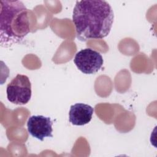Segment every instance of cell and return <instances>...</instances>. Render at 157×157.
<instances>
[{"mask_svg":"<svg viewBox=\"0 0 157 157\" xmlns=\"http://www.w3.org/2000/svg\"><path fill=\"white\" fill-rule=\"evenodd\" d=\"M113 11L110 4L102 0L77 1L72 21L77 37L85 42L91 39H102L108 36L113 22Z\"/></svg>","mask_w":157,"mask_h":157,"instance_id":"1","label":"cell"},{"mask_svg":"<svg viewBox=\"0 0 157 157\" xmlns=\"http://www.w3.org/2000/svg\"><path fill=\"white\" fill-rule=\"evenodd\" d=\"M0 44L8 48L30 32L28 9L20 1H0Z\"/></svg>","mask_w":157,"mask_h":157,"instance_id":"2","label":"cell"},{"mask_svg":"<svg viewBox=\"0 0 157 157\" xmlns=\"http://www.w3.org/2000/svg\"><path fill=\"white\" fill-rule=\"evenodd\" d=\"M7 98L9 101L17 105L27 104L31 97V84L28 76L17 74L7 85Z\"/></svg>","mask_w":157,"mask_h":157,"instance_id":"3","label":"cell"},{"mask_svg":"<svg viewBox=\"0 0 157 157\" xmlns=\"http://www.w3.org/2000/svg\"><path fill=\"white\" fill-rule=\"evenodd\" d=\"M74 62L78 70L83 74H93L101 68L104 61L100 53L87 48L75 54Z\"/></svg>","mask_w":157,"mask_h":157,"instance_id":"4","label":"cell"},{"mask_svg":"<svg viewBox=\"0 0 157 157\" xmlns=\"http://www.w3.org/2000/svg\"><path fill=\"white\" fill-rule=\"evenodd\" d=\"M53 122L50 117L43 115H33L28 118V132L34 137L43 141L45 137H53Z\"/></svg>","mask_w":157,"mask_h":157,"instance_id":"5","label":"cell"},{"mask_svg":"<svg viewBox=\"0 0 157 157\" xmlns=\"http://www.w3.org/2000/svg\"><path fill=\"white\" fill-rule=\"evenodd\" d=\"M94 112L93 108L83 103H76L71 106L69 112V121L75 126L88 124L91 120Z\"/></svg>","mask_w":157,"mask_h":157,"instance_id":"6","label":"cell"}]
</instances>
